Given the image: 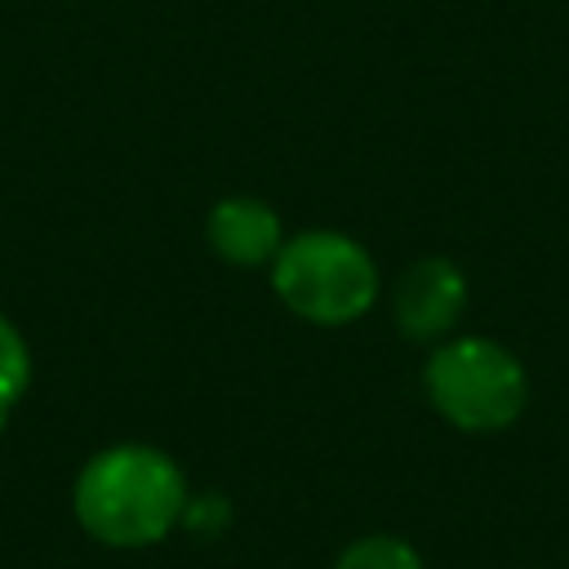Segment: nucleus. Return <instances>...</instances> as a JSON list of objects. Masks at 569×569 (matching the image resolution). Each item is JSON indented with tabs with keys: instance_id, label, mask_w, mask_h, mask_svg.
Here are the masks:
<instances>
[{
	"instance_id": "nucleus-5",
	"label": "nucleus",
	"mask_w": 569,
	"mask_h": 569,
	"mask_svg": "<svg viewBox=\"0 0 569 569\" xmlns=\"http://www.w3.org/2000/svg\"><path fill=\"white\" fill-rule=\"evenodd\" d=\"M204 240L231 267H271L284 244V222L262 196H222L204 213Z\"/></svg>"
},
{
	"instance_id": "nucleus-7",
	"label": "nucleus",
	"mask_w": 569,
	"mask_h": 569,
	"mask_svg": "<svg viewBox=\"0 0 569 569\" xmlns=\"http://www.w3.org/2000/svg\"><path fill=\"white\" fill-rule=\"evenodd\" d=\"M333 569H427L422 556L396 538V533H369V538H356L338 560Z\"/></svg>"
},
{
	"instance_id": "nucleus-4",
	"label": "nucleus",
	"mask_w": 569,
	"mask_h": 569,
	"mask_svg": "<svg viewBox=\"0 0 569 569\" xmlns=\"http://www.w3.org/2000/svg\"><path fill=\"white\" fill-rule=\"evenodd\" d=\"M467 311V276L453 258H418L400 271L391 289L396 329L413 342H445Z\"/></svg>"
},
{
	"instance_id": "nucleus-6",
	"label": "nucleus",
	"mask_w": 569,
	"mask_h": 569,
	"mask_svg": "<svg viewBox=\"0 0 569 569\" xmlns=\"http://www.w3.org/2000/svg\"><path fill=\"white\" fill-rule=\"evenodd\" d=\"M31 347L22 338V329L0 311V427L9 422V413L22 405L27 387H31Z\"/></svg>"
},
{
	"instance_id": "nucleus-3",
	"label": "nucleus",
	"mask_w": 569,
	"mask_h": 569,
	"mask_svg": "<svg viewBox=\"0 0 569 569\" xmlns=\"http://www.w3.org/2000/svg\"><path fill=\"white\" fill-rule=\"evenodd\" d=\"M422 391L449 427L485 436L511 427L525 413L529 373L520 356L498 338L462 333L431 347L422 365Z\"/></svg>"
},
{
	"instance_id": "nucleus-2",
	"label": "nucleus",
	"mask_w": 569,
	"mask_h": 569,
	"mask_svg": "<svg viewBox=\"0 0 569 569\" xmlns=\"http://www.w3.org/2000/svg\"><path fill=\"white\" fill-rule=\"evenodd\" d=\"M271 293L307 325L342 329L373 311L382 293V276L373 253L333 227H307L284 236L271 258Z\"/></svg>"
},
{
	"instance_id": "nucleus-1",
	"label": "nucleus",
	"mask_w": 569,
	"mask_h": 569,
	"mask_svg": "<svg viewBox=\"0 0 569 569\" xmlns=\"http://www.w3.org/2000/svg\"><path fill=\"white\" fill-rule=\"evenodd\" d=\"M71 511L93 542L138 551L169 538L187 516V476L164 449L120 440L80 467Z\"/></svg>"
}]
</instances>
